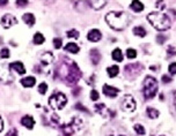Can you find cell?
I'll use <instances>...</instances> for the list:
<instances>
[{
    "label": "cell",
    "mask_w": 176,
    "mask_h": 136,
    "mask_svg": "<svg viewBox=\"0 0 176 136\" xmlns=\"http://www.w3.org/2000/svg\"><path fill=\"white\" fill-rule=\"evenodd\" d=\"M133 33L138 37H145L146 36V30L143 27H136L133 29Z\"/></svg>",
    "instance_id": "cell-27"
},
{
    "label": "cell",
    "mask_w": 176,
    "mask_h": 136,
    "mask_svg": "<svg viewBox=\"0 0 176 136\" xmlns=\"http://www.w3.org/2000/svg\"><path fill=\"white\" fill-rule=\"evenodd\" d=\"M99 97H100L99 92H97L96 90H92V91H91V99H92V100H93V102H95V100H97V99H99Z\"/></svg>",
    "instance_id": "cell-35"
},
{
    "label": "cell",
    "mask_w": 176,
    "mask_h": 136,
    "mask_svg": "<svg viewBox=\"0 0 176 136\" xmlns=\"http://www.w3.org/2000/svg\"><path fill=\"white\" fill-rule=\"evenodd\" d=\"M158 91V81L152 76H146L144 80L143 85V94L146 99L153 98Z\"/></svg>",
    "instance_id": "cell-4"
},
{
    "label": "cell",
    "mask_w": 176,
    "mask_h": 136,
    "mask_svg": "<svg viewBox=\"0 0 176 136\" xmlns=\"http://www.w3.org/2000/svg\"><path fill=\"white\" fill-rule=\"evenodd\" d=\"M79 31L76 30V29H72L70 31H67V37L68 38H74V39H78L79 38Z\"/></svg>",
    "instance_id": "cell-28"
},
{
    "label": "cell",
    "mask_w": 176,
    "mask_h": 136,
    "mask_svg": "<svg viewBox=\"0 0 176 136\" xmlns=\"http://www.w3.org/2000/svg\"><path fill=\"white\" fill-rule=\"evenodd\" d=\"M148 22L152 24L154 28L159 30V31H165L170 28L171 21L170 19L167 16L166 14H163L161 12H153L147 15Z\"/></svg>",
    "instance_id": "cell-3"
},
{
    "label": "cell",
    "mask_w": 176,
    "mask_h": 136,
    "mask_svg": "<svg viewBox=\"0 0 176 136\" xmlns=\"http://www.w3.org/2000/svg\"><path fill=\"white\" fill-rule=\"evenodd\" d=\"M22 19H23V21L28 24L29 27H33L34 24H35V16H34L31 13H26V14H23Z\"/></svg>",
    "instance_id": "cell-20"
},
{
    "label": "cell",
    "mask_w": 176,
    "mask_h": 136,
    "mask_svg": "<svg viewBox=\"0 0 176 136\" xmlns=\"http://www.w3.org/2000/svg\"><path fill=\"white\" fill-rule=\"evenodd\" d=\"M105 22L109 24L110 28L119 31V30L125 29L129 25L130 16H129L128 13L122 12V10H118V12L111 10L105 15Z\"/></svg>",
    "instance_id": "cell-2"
},
{
    "label": "cell",
    "mask_w": 176,
    "mask_h": 136,
    "mask_svg": "<svg viewBox=\"0 0 176 136\" xmlns=\"http://www.w3.org/2000/svg\"><path fill=\"white\" fill-rule=\"evenodd\" d=\"M18 23V20L15 16L10 14H5L2 17H1V25L5 29H10V27H13L15 24Z\"/></svg>",
    "instance_id": "cell-10"
},
{
    "label": "cell",
    "mask_w": 176,
    "mask_h": 136,
    "mask_svg": "<svg viewBox=\"0 0 176 136\" xmlns=\"http://www.w3.org/2000/svg\"><path fill=\"white\" fill-rule=\"evenodd\" d=\"M171 82V77L168 75H162V83H169Z\"/></svg>",
    "instance_id": "cell-41"
},
{
    "label": "cell",
    "mask_w": 176,
    "mask_h": 136,
    "mask_svg": "<svg viewBox=\"0 0 176 136\" xmlns=\"http://www.w3.org/2000/svg\"><path fill=\"white\" fill-rule=\"evenodd\" d=\"M113 59L115 61H117V62L123 61V53H122V51L119 49H115L113 51Z\"/></svg>",
    "instance_id": "cell-23"
},
{
    "label": "cell",
    "mask_w": 176,
    "mask_h": 136,
    "mask_svg": "<svg viewBox=\"0 0 176 136\" xmlns=\"http://www.w3.org/2000/svg\"><path fill=\"white\" fill-rule=\"evenodd\" d=\"M89 56H91V60H92V62H93V65H97V64L100 62L101 54L97 50H95V49H94V50H92L91 53H89Z\"/></svg>",
    "instance_id": "cell-19"
},
{
    "label": "cell",
    "mask_w": 176,
    "mask_h": 136,
    "mask_svg": "<svg viewBox=\"0 0 176 136\" xmlns=\"http://www.w3.org/2000/svg\"><path fill=\"white\" fill-rule=\"evenodd\" d=\"M130 7H131V10H134L136 13H140L141 10H144V4L141 1H139V0H132Z\"/></svg>",
    "instance_id": "cell-18"
},
{
    "label": "cell",
    "mask_w": 176,
    "mask_h": 136,
    "mask_svg": "<svg viewBox=\"0 0 176 136\" xmlns=\"http://www.w3.org/2000/svg\"><path fill=\"white\" fill-rule=\"evenodd\" d=\"M107 72H108V75H109L110 77H115V76L118 75V73H119L118 66H111V67H108Z\"/></svg>",
    "instance_id": "cell-25"
},
{
    "label": "cell",
    "mask_w": 176,
    "mask_h": 136,
    "mask_svg": "<svg viewBox=\"0 0 176 136\" xmlns=\"http://www.w3.org/2000/svg\"><path fill=\"white\" fill-rule=\"evenodd\" d=\"M79 46L76 45V43H68V44H66V46H65V51L70 52V53H73V54H76V53H78L79 52Z\"/></svg>",
    "instance_id": "cell-21"
},
{
    "label": "cell",
    "mask_w": 176,
    "mask_h": 136,
    "mask_svg": "<svg viewBox=\"0 0 176 136\" xmlns=\"http://www.w3.org/2000/svg\"><path fill=\"white\" fill-rule=\"evenodd\" d=\"M48 91V84L47 83H41V84L38 85V92L41 95H45V92Z\"/></svg>",
    "instance_id": "cell-29"
},
{
    "label": "cell",
    "mask_w": 176,
    "mask_h": 136,
    "mask_svg": "<svg viewBox=\"0 0 176 136\" xmlns=\"http://www.w3.org/2000/svg\"><path fill=\"white\" fill-rule=\"evenodd\" d=\"M102 90H103V94H104L105 96H108V97H111V98L116 97V96L118 95V92H119V90L117 89V88H114V87H111V85H108V84L103 85Z\"/></svg>",
    "instance_id": "cell-11"
},
{
    "label": "cell",
    "mask_w": 176,
    "mask_h": 136,
    "mask_svg": "<svg viewBox=\"0 0 176 136\" xmlns=\"http://www.w3.org/2000/svg\"><path fill=\"white\" fill-rule=\"evenodd\" d=\"M101 37H102V33H101V31L97 30V29H92L91 31L87 33V39L93 43L99 42L101 39Z\"/></svg>",
    "instance_id": "cell-12"
},
{
    "label": "cell",
    "mask_w": 176,
    "mask_h": 136,
    "mask_svg": "<svg viewBox=\"0 0 176 136\" xmlns=\"http://www.w3.org/2000/svg\"><path fill=\"white\" fill-rule=\"evenodd\" d=\"M21 125L26 127L27 129H33L34 126H35V120H34V118L30 117V115H24V117L21 119Z\"/></svg>",
    "instance_id": "cell-14"
},
{
    "label": "cell",
    "mask_w": 176,
    "mask_h": 136,
    "mask_svg": "<svg viewBox=\"0 0 176 136\" xmlns=\"http://www.w3.org/2000/svg\"><path fill=\"white\" fill-rule=\"evenodd\" d=\"M174 104H175V107H176V92L174 94Z\"/></svg>",
    "instance_id": "cell-46"
},
{
    "label": "cell",
    "mask_w": 176,
    "mask_h": 136,
    "mask_svg": "<svg viewBox=\"0 0 176 136\" xmlns=\"http://www.w3.org/2000/svg\"><path fill=\"white\" fill-rule=\"evenodd\" d=\"M10 68L12 69H14L18 74H20V75H23V74H26V68H24L23 64L21 62V61H15V62H12V64H10Z\"/></svg>",
    "instance_id": "cell-13"
},
{
    "label": "cell",
    "mask_w": 176,
    "mask_h": 136,
    "mask_svg": "<svg viewBox=\"0 0 176 136\" xmlns=\"http://www.w3.org/2000/svg\"><path fill=\"white\" fill-rule=\"evenodd\" d=\"M0 81L8 84L14 81V76L10 74V64H6L4 59H0Z\"/></svg>",
    "instance_id": "cell-7"
},
{
    "label": "cell",
    "mask_w": 176,
    "mask_h": 136,
    "mask_svg": "<svg viewBox=\"0 0 176 136\" xmlns=\"http://www.w3.org/2000/svg\"><path fill=\"white\" fill-rule=\"evenodd\" d=\"M41 60H42V65H41L42 67H48L53 61V54L51 52H45L41 56Z\"/></svg>",
    "instance_id": "cell-15"
},
{
    "label": "cell",
    "mask_w": 176,
    "mask_h": 136,
    "mask_svg": "<svg viewBox=\"0 0 176 136\" xmlns=\"http://www.w3.org/2000/svg\"><path fill=\"white\" fill-rule=\"evenodd\" d=\"M157 41L159 44H162V43H165V41H166V37L165 36H161V35H159V36H157Z\"/></svg>",
    "instance_id": "cell-42"
},
{
    "label": "cell",
    "mask_w": 176,
    "mask_h": 136,
    "mask_svg": "<svg viewBox=\"0 0 176 136\" xmlns=\"http://www.w3.org/2000/svg\"><path fill=\"white\" fill-rule=\"evenodd\" d=\"M122 136H123V135H122Z\"/></svg>",
    "instance_id": "cell-48"
},
{
    "label": "cell",
    "mask_w": 176,
    "mask_h": 136,
    "mask_svg": "<svg viewBox=\"0 0 176 136\" xmlns=\"http://www.w3.org/2000/svg\"><path fill=\"white\" fill-rule=\"evenodd\" d=\"M67 104V98L66 96L63 94V92H59V91H56L55 94H52L49 98V105L52 110H62V108L65 107V105Z\"/></svg>",
    "instance_id": "cell-5"
},
{
    "label": "cell",
    "mask_w": 176,
    "mask_h": 136,
    "mask_svg": "<svg viewBox=\"0 0 176 136\" xmlns=\"http://www.w3.org/2000/svg\"><path fill=\"white\" fill-rule=\"evenodd\" d=\"M161 136H165V135H161Z\"/></svg>",
    "instance_id": "cell-47"
},
{
    "label": "cell",
    "mask_w": 176,
    "mask_h": 136,
    "mask_svg": "<svg viewBox=\"0 0 176 136\" xmlns=\"http://www.w3.org/2000/svg\"><path fill=\"white\" fill-rule=\"evenodd\" d=\"M81 127H82V120L80 118H73L71 122L63 125L60 129H62L63 136H72L76 131L79 130Z\"/></svg>",
    "instance_id": "cell-6"
},
{
    "label": "cell",
    "mask_w": 176,
    "mask_h": 136,
    "mask_svg": "<svg viewBox=\"0 0 176 136\" xmlns=\"http://www.w3.org/2000/svg\"><path fill=\"white\" fill-rule=\"evenodd\" d=\"M33 41H34V44H36V45H41V44L44 43L45 38H44V36H43L41 33H36L35 35H34Z\"/></svg>",
    "instance_id": "cell-24"
},
{
    "label": "cell",
    "mask_w": 176,
    "mask_h": 136,
    "mask_svg": "<svg viewBox=\"0 0 176 136\" xmlns=\"http://www.w3.org/2000/svg\"><path fill=\"white\" fill-rule=\"evenodd\" d=\"M155 6H157L158 10H163V8L166 7V5H165V2H163L162 0H158L157 4H155Z\"/></svg>",
    "instance_id": "cell-38"
},
{
    "label": "cell",
    "mask_w": 176,
    "mask_h": 136,
    "mask_svg": "<svg viewBox=\"0 0 176 136\" xmlns=\"http://www.w3.org/2000/svg\"><path fill=\"white\" fill-rule=\"evenodd\" d=\"M62 39L60 38H55L53 39V46H55V49H60V46H62Z\"/></svg>",
    "instance_id": "cell-36"
},
{
    "label": "cell",
    "mask_w": 176,
    "mask_h": 136,
    "mask_svg": "<svg viewBox=\"0 0 176 136\" xmlns=\"http://www.w3.org/2000/svg\"><path fill=\"white\" fill-rule=\"evenodd\" d=\"M56 76L66 84H76L81 77V72L73 60L64 58L56 67Z\"/></svg>",
    "instance_id": "cell-1"
},
{
    "label": "cell",
    "mask_w": 176,
    "mask_h": 136,
    "mask_svg": "<svg viewBox=\"0 0 176 136\" xmlns=\"http://www.w3.org/2000/svg\"><path fill=\"white\" fill-rule=\"evenodd\" d=\"M2 129H4V121H2V119L0 118V133L2 131Z\"/></svg>",
    "instance_id": "cell-44"
},
{
    "label": "cell",
    "mask_w": 176,
    "mask_h": 136,
    "mask_svg": "<svg viewBox=\"0 0 176 136\" xmlns=\"http://www.w3.org/2000/svg\"><path fill=\"white\" fill-rule=\"evenodd\" d=\"M0 58L1 59H8L10 58V50L8 49H2L0 51Z\"/></svg>",
    "instance_id": "cell-33"
},
{
    "label": "cell",
    "mask_w": 176,
    "mask_h": 136,
    "mask_svg": "<svg viewBox=\"0 0 176 136\" xmlns=\"http://www.w3.org/2000/svg\"><path fill=\"white\" fill-rule=\"evenodd\" d=\"M143 69L144 66L141 64H139V62H137V64H129V65L124 67V73H125V75H126L128 79L132 80L133 77L138 76Z\"/></svg>",
    "instance_id": "cell-8"
},
{
    "label": "cell",
    "mask_w": 176,
    "mask_h": 136,
    "mask_svg": "<svg viewBox=\"0 0 176 136\" xmlns=\"http://www.w3.org/2000/svg\"><path fill=\"white\" fill-rule=\"evenodd\" d=\"M167 52H168V54H169V56H176V50H175V47H174V46H169V47H168Z\"/></svg>",
    "instance_id": "cell-40"
},
{
    "label": "cell",
    "mask_w": 176,
    "mask_h": 136,
    "mask_svg": "<svg viewBox=\"0 0 176 136\" xmlns=\"http://www.w3.org/2000/svg\"><path fill=\"white\" fill-rule=\"evenodd\" d=\"M126 56H128L129 59H134V58L137 56V51H136L134 49H128Z\"/></svg>",
    "instance_id": "cell-32"
},
{
    "label": "cell",
    "mask_w": 176,
    "mask_h": 136,
    "mask_svg": "<svg viewBox=\"0 0 176 136\" xmlns=\"http://www.w3.org/2000/svg\"><path fill=\"white\" fill-rule=\"evenodd\" d=\"M76 108H80V110H82L84 112H87V108H86V107H84V106H82L81 104H76Z\"/></svg>",
    "instance_id": "cell-43"
},
{
    "label": "cell",
    "mask_w": 176,
    "mask_h": 136,
    "mask_svg": "<svg viewBox=\"0 0 176 136\" xmlns=\"http://www.w3.org/2000/svg\"><path fill=\"white\" fill-rule=\"evenodd\" d=\"M168 71L170 73L171 75H175L176 74V62H173L170 65L168 66Z\"/></svg>",
    "instance_id": "cell-34"
},
{
    "label": "cell",
    "mask_w": 176,
    "mask_h": 136,
    "mask_svg": "<svg viewBox=\"0 0 176 136\" xmlns=\"http://www.w3.org/2000/svg\"><path fill=\"white\" fill-rule=\"evenodd\" d=\"M50 123H51L53 127H56L58 123H59V117H58L57 114H52V115L50 117Z\"/></svg>",
    "instance_id": "cell-30"
},
{
    "label": "cell",
    "mask_w": 176,
    "mask_h": 136,
    "mask_svg": "<svg viewBox=\"0 0 176 136\" xmlns=\"http://www.w3.org/2000/svg\"><path fill=\"white\" fill-rule=\"evenodd\" d=\"M95 110H96V112L100 113L102 117H107V114H108V112H109V110H107L104 104H96Z\"/></svg>",
    "instance_id": "cell-22"
},
{
    "label": "cell",
    "mask_w": 176,
    "mask_h": 136,
    "mask_svg": "<svg viewBox=\"0 0 176 136\" xmlns=\"http://www.w3.org/2000/svg\"><path fill=\"white\" fill-rule=\"evenodd\" d=\"M8 0H0V6H5Z\"/></svg>",
    "instance_id": "cell-45"
},
{
    "label": "cell",
    "mask_w": 176,
    "mask_h": 136,
    "mask_svg": "<svg viewBox=\"0 0 176 136\" xmlns=\"http://www.w3.org/2000/svg\"><path fill=\"white\" fill-rule=\"evenodd\" d=\"M107 1L108 0H87V2L89 4V6L96 10L103 8L105 6V4H107Z\"/></svg>",
    "instance_id": "cell-16"
},
{
    "label": "cell",
    "mask_w": 176,
    "mask_h": 136,
    "mask_svg": "<svg viewBox=\"0 0 176 136\" xmlns=\"http://www.w3.org/2000/svg\"><path fill=\"white\" fill-rule=\"evenodd\" d=\"M35 83H36V79L33 76H27L21 80V84L23 85L24 88H31L35 85Z\"/></svg>",
    "instance_id": "cell-17"
},
{
    "label": "cell",
    "mask_w": 176,
    "mask_h": 136,
    "mask_svg": "<svg viewBox=\"0 0 176 136\" xmlns=\"http://www.w3.org/2000/svg\"><path fill=\"white\" fill-rule=\"evenodd\" d=\"M137 107V104H136V99L131 96V95H125L122 100V108L124 111H128V112H133L136 111Z\"/></svg>",
    "instance_id": "cell-9"
},
{
    "label": "cell",
    "mask_w": 176,
    "mask_h": 136,
    "mask_svg": "<svg viewBox=\"0 0 176 136\" xmlns=\"http://www.w3.org/2000/svg\"><path fill=\"white\" fill-rule=\"evenodd\" d=\"M146 112H147V115L151 118V119H157V118L159 117V111H158V110H155V108L147 107Z\"/></svg>",
    "instance_id": "cell-26"
},
{
    "label": "cell",
    "mask_w": 176,
    "mask_h": 136,
    "mask_svg": "<svg viewBox=\"0 0 176 136\" xmlns=\"http://www.w3.org/2000/svg\"><path fill=\"white\" fill-rule=\"evenodd\" d=\"M134 131L138 134V135H144L145 134V128L141 125H134Z\"/></svg>",
    "instance_id": "cell-31"
},
{
    "label": "cell",
    "mask_w": 176,
    "mask_h": 136,
    "mask_svg": "<svg viewBox=\"0 0 176 136\" xmlns=\"http://www.w3.org/2000/svg\"><path fill=\"white\" fill-rule=\"evenodd\" d=\"M5 136H18V129L16 128H10Z\"/></svg>",
    "instance_id": "cell-37"
},
{
    "label": "cell",
    "mask_w": 176,
    "mask_h": 136,
    "mask_svg": "<svg viewBox=\"0 0 176 136\" xmlns=\"http://www.w3.org/2000/svg\"><path fill=\"white\" fill-rule=\"evenodd\" d=\"M16 5L19 7H24L28 5V0H16Z\"/></svg>",
    "instance_id": "cell-39"
}]
</instances>
